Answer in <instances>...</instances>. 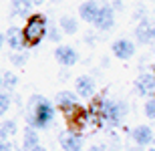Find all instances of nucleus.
<instances>
[{
    "mask_svg": "<svg viewBox=\"0 0 155 151\" xmlns=\"http://www.w3.org/2000/svg\"><path fill=\"white\" fill-rule=\"evenodd\" d=\"M93 24L99 30H111L113 24H115V10L111 6H99V12L93 20Z\"/></svg>",
    "mask_w": 155,
    "mask_h": 151,
    "instance_id": "7",
    "label": "nucleus"
},
{
    "mask_svg": "<svg viewBox=\"0 0 155 151\" xmlns=\"http://www.w3.org/2000/svg\"><path fill=\"white\" fill-rule=\"evenodd\" d=\"M10 8L14 16L28 18L30 12H32V2L30 0H10Z\"/></svg>",
    "mask_w": 155,
    "mask_h": 151,
    "instance_id": "16",
    "label": "nucleus"
},
{
    "mask_svg": "<svg viewBox=\"0 0 155 151\" xmlns=\"http://www.w3.org/2000/svg\"><path fill=\"white\" fill-rule=\"evenodd\" d=\"M95 89H97V85H95V79H93V77H89V75L77 77V81H75L77 97H83V99H93V97H95Z\"/></svg>",
    "mask_w": 155,
    "mask_h": 151,
    "instance_id": "6",
    "label": "nucleus"
},
{
    "mask_svg": "<svg viewBox=\"0 0 155 151\" xmlns=\"http://www.w3.org/2000/svg\"><path fill=\"white\" fill-rule=\"evenodd\" d=\"M149 151H155V147H151V149H149Z\"/></svg>",
    "mask_w": 155,
    "mask_h": 151,
    "instance_id": "32",
    "label": "nucleus"
},
{
    "mask_svg": "<svg viewBox=\"0 0 155 151\" xmlns=\"http://www.w3.org/2000/svg\"><path fill=\"white\" fill-rule=\"evenodd\" d=\"M57 105L67 115V113H71V111H75L79 107V97L73 91H61V93H57Z\"/></svg>",
    "mask_w": 155,
    "mask_h": 151,
    "instance_id": "11",
    "label": "nucleus"
},
{
    "mask_svg": "<svg viewBox=\"0 0 155 151\" xmlns=\"http://www.w3.org/2000/svg\"><path fill=\"white\" fill-rule=\"evenodd\" d=\"M111 8H113V10H115V8H121V0H113V6H111Z\"/></svg>",
    "mask_w": 155,
    "mask_h": 151,
    "instance_id": "26",
    "label": "nucleus"
},
{
    "mask_svg": "<svg viewBox=\"0 0 155 151\" xmlns=\"http://www.w3.org/2000/svg\"><path fill=\"white\" fill-rule=\"evenodd\" d=\"M87 151H107V149H105V145H91Z\"/></svg>",
    "mask_w": 155,
    "mask_h": 151,
    "instance_id": "24",
    "label": "nucleus"
},
{
    "mask_svg": "<svg viewBox=\"0 0 155 151\" xmlns=\"http://www.w3.org/2000/svg\"><path fill=\"white\" fill-rule=\"evenodd\" d=\"M36 145H40V137H38V131L32 127H26L22 133V151H32Z\"/></svg>",
    "mask_w": 155,
    "mask_h": 151,
    "instance_id": "15",
    "label": "nucleus"
},
{
    "mask_svg": "<svg viewBox=\"0 0 155 151\" xmlns=\"http://www.w3.org/2000/svg\"><path fill=\"white\" fill-rule=\"evenodd\" d=\"M30 2H32V6H40L42 2H45V0H30Z\"/></svg>",
    "mask_w": 155,
    "mask_h": 151,
    "instance_id": "27",
    "label": "nucleus"
},
{
    "mask_svg": "<svg viewBox=\"0 0 155 151\" xmlns=\"http://www.w3.org/2000/svg\"><path fill=\"white\" fill-rule=\"evenodd\" d=\"M54 58H57V63L61 64V67L69 69V67L77 64V61H79V52H77L73 47H69V44H61V47L54 48Z\"/></svg>",
    "mask_w": 155,
    "mask_h": 151,
    "instance_id": "5",
    "label": "nucleus"
},
{
    "mask_svg": "<svg viewBox=\"0 0 155 151\" xmlns=\"http://www.w3.org/2000/svg\"><path fill=\"white\" fill-rule=\"evenodd\" d=\"M153 139H155V135H153V129L149 125H137L131 131V141H133V145H137V147L151 145Z\"/></svg>",
    "mask_w": 155,
    "mask_h": 151,
    "instance_id": "9",
    "label": "nucleus"
},
{
    "mask_svg": "<svg viewBox=\"0 0 155 151\" xmlns=\"http://www.w3.org/2000/svg\"><path fill=\"white\" fill-rule=\"evenodd\" d=\"M10 151H22V149H20V147H16V145H14V147H12Z\"/></svg>",
    "mask_w": 155,
    "mask_h": 151,
    "instance_id": "30",
    "label": "nucleus"
},
{
    "mask_svg": "<svg viewBox=\"0 0 155 151\" xmlns=\"http://www.w3.org/2000/svg\"><path fill=\"white\" fill-rule=\"evenodd\" d=\"M135 38H137L139 44H149V42H153V24L147 18L139 20L137 28H135Z\"/></svg>",
    "mask_w": 155,
    "mask_h": 151,
    "instance_id": "13",
    "label": "nucleus"
},
{
    "mask_svg": "<svg viewBox=\"0 0 155 151\" xmlns=\"http://www.w3.org/2000/svg\"><path fill=\"white\" fill-rule=\"evenodd\" d=\"M2 44H4V34L0 32V48H2Z\"/></svg>",
    "mask_w": 155,
    "mask_h": 151,
    "instance_id": "29",
    "label": "nucleus"
},
{
    "mask_svg": "<svg viewBox=\"0 0 155 151\" xmlns=\"http://www.w3.org/2000/svg\"><path fill=\"white\" fill-rule=\"evenodd\" d=\"M58 143H61L63 151H83V135L75 129H69V131L61 133Z\"/></svg>",
    "mask_w": 155,
    "mask_h": 151,
    "instance_id": "4",
    "label": "nucleus"
},
{
    "mask_svg": "<svg viewBox=\"0 0 155 151\" xmlns=\"http://www.w3.org/2000/svg\"><path fill=\"white\" fill-rule=\"evenodd\" d=\"M10 63L14 64V67H24V63H26V52H14L10 57Z\"/></svg>",
    "mask_w": 155,
    "mask_h": 151,
    "instance_id": "22",
    "label": "nucleus"
},
{
    "mask_svg": "<svg viewBox=\"0 0 155 151\" xmlns=\"http://www.w3.org/2000/svg\"><path fill=\"white\" fill-rule=\"evenodd\" d=\"M135 93L141 97L155 93V73H141L139 79L135 81Z\"/></svg>",
    "mask_w": 155,
    "mask_h": 151,
    "instance_id": "10",
    "label": "nucleus"
},
{
    "mask_svg": "<svg viewBox=\"0 0 155 151\" xmlns=\"http://www.w3.org/2000/svg\"><path fill=\"white\" fill-rule=\"evenodd\" d=\"M58 28H61L63 34H75L77 30H79V22H77L75 16H61Z\"/></svg>",
    "mask_w": 155,
    "mask_h": 151,
    "instance_id": "17",
    "label": "nucleus"
},
{
    "mask_svg": "<svg viewBox=\"0 0 155 151\" xmlns=\"http://www.w3.org/2000/svg\"><path fill=\"white\" fill-rule=\"evenodd\" d=\"M18 85V77L14 75V73H2V87L6 89V91H12V89Z\"/></svg>",
    "mask_w": 155,
    "mask_h": 151,
    "instance_id": "19",
    "label": "nucleus"
},
{
    "mask_svg": "<svg viewBox=\"0 0 155 151\" xmlns=\"http://www.w3.org/2000/svg\"><path fill=\"white\" fill-rule=\"evenodd\" d=\"M0 89H2V73H0Z\"/></svg>",
    "mask_w": 155,
    "mask_h": 151,
    "instance_id": "31",
    "label": "nucleus"
},
{
    "mask_svg": "<svg viewBox=\"0 0 155 151\" xmlns=\"http://www.w3.org/2000/svg\"><path fill=\"white\" fill-rule=\"evenodd\" d=\"M61 34H63V32H61L57 26H48V30H46V36H48L52 42H57L58 38H61Z\"/></svg>",
    "mask_w": 155,
    "mask_h": 151,
    "instance_id": "23",
    "label": "nucleus"
},
{
    "mask_svg": "<svg viewBox=\"0 0 155 151\" xmlns=\"http://www.w3.org/2000/svg\"><path fill=\"white\" fill-rule=\"evenodd\" d=\"M97 12H99V4L95 0H85V2L79 6V16H81V20H85V22H93L95 16H97Z\"/></svg>",
    "mask_w": 155,
    "mask_h": 151,
    "instance_id": "14",
    "label": "nucleus"
},
{
    "mask_svg": "<svg viewBox=\"0 0 155 151\" xmlns=\"http://www.w3.org/2000/svg\"><path fill=\"white\" fill-rule=\"evenodd\" d=\"M111 51L119 61H129V58L135 54V42L129 41V38H117L113 44H111Z\"/></svg>",
    "mask_w": 155,
    "mask_h": 151,
    "instance_id": "8",
    "label": "nucleus"
},
{
    "mask_svg": "<svg viewBox=\"0 0 155 151\" xmlns=\"http://www.w3.org/2000/svg\"><path fill=\"white\" fill-rule=\"evenodd\" d=\"M57 109L51 101L42 97V95H32L28 101V113H26V123L32 129H46L54 121Z\"/></svg>",
    "mask_w": 155,
    "mask_h": 151,
    "instance_id": "1",
    "label": "nucleus"
},
{
    "mask_svg": "<svg viewBox=\"0 0 155 151\" xmlns=\"http://www.w3.org/2000/svg\"><path fill=\"white\" fill-rule=\"evenodd\" d=\"M46 30H48L46 16H42V14H30L26 18V24L22 26V34H24L26 47H36L42 38H46Z\"/></svg>",
    "mask_w": 155,
    "mask_h": 151,
    "instance_id": "2",
    "label": "nucleus"
},
{
    "mask_svg": "<svg viewBox=\"0 0 155 151\" xmlns=\"http://www.w3.org/2000/svg\"><path fill=\"white\" fill-rule=\"evenodd\" d=\"M143 113H145V117H147V119H155V95L145 101Z\"/></svg>",
    "mask_w": 155,
    "mask_h": 151,
    "instance_id": "21",
    "label": "nucleus"
},
{
    "mask_svg": "<svg viewBox=\"0 0 155 151\" xmlns=\"http://www.w3.org/2000/svg\"><path fill=\"white\" fill-rule=\"evenodd\" d=\"M18 131V125L14 119H6L0 123V139H12Z\"/></svg>",
    "mask_w": 155,
    "mask_h": 151,
    "instance_id": "18",
    "label": "nucleus"
},
{
    "mask_svg": "<svg viewBox=\"0 0 155 151\" xmlns=\"http://www.w3.org/2000/svg\"><path fill=\"white\" fill-rule=\"evenodd\" d=\"M10 105H12V97H10V93H8V91H0V117L8 113Z\"/></svg>",
    "mask_w": 155,
    "mask_h": 151,
    "instance_id": "20",
    "label": "nucleus"
},
{
    "mask_svg": "<svg viewBox=\"0 0 155 151\" xmlns=\"http://www.w3.org/2000/svg\"><path fill=\"white\" fill-rule=\"evenodd\" d=\"M6 42H8V47L12 48V51H24L26 48V42H24V34H22V28L20 26H10V28L6 30Z\"/></svg>",
    "mask_w": 155,
    "mask_h": 151,
    "instance_id": "12",
    "label": "nucleus"
},
{
    "mask_svg": "<svg viewBox=\"0 0 155 151\" xmlns=\"http://www.w3.org/2000/svg\"><path fill=\"white\" fill-rule=\"evenodd\" d=\"M85 41L87 42H95V34H91V32H89V34L85 36Z\"/></svg>",
    "mask_w": 155,
    "mask_h": 151,
    "instance_id": "25",
    "label": "nucleus"
},
{
    "mask_svg": "<svg viewBox=\"0 0 155 151\" xmlns=\"http://www.w3.org/2000/svg\"><path fill=\"white\" fill-rule=\"evenodd\" d=\"M127 115V105L121 101H113V99H99V109H97V117L101 121L109 123V125H119L123 121V117Z\"/></svg>",
    "mask_w": 155,
    "mask_h": 151,
    "instance_id": "3",
    "label": "nucleus"
},
{
    "mask_svg": "<svg viewBox=\"0 0 155 151\" xmlns=\"http://www.w3.org/2000/svg\"><path fill=\"white\" fill-rule=\"evenodd\" d=\"M32 151H46V149H45V147H42V145H36V147H35V149H32Z\"/></svg>",
    "mask_w": 155,
    "mask_h": 151,
    "instance_id": "28",
    "label": "nucleus"
}]
</instances>
